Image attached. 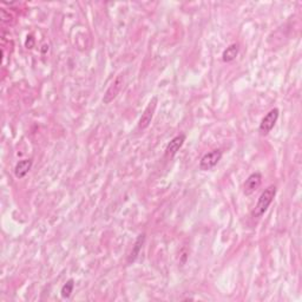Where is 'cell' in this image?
Returning <instances> with one entry per match:
<instances>
[{
    "instance_id": "1",
    "label": "cell",
    "mask_w": 302,
    "mask_h": 302,
    "mask_svg": "<svg viewBox=\"0 0 302 302\" xmlns=\"http://www.w3.org/2000/svg\"><path fill=\"white\" fill-rule=\"evenodd\" d=\"M277 191L278 190L275 186H269L267 189L262 191V194L260 195L258 200V203H256L255 208L252 212V216L254 217V219H259V217L265 215V213L267 212L269 206L273 203L275 196H277Z\"/></svg>"
},
{
    "instance_id": "2",
    "label": "cell",
    "mask_w": 302,
    "mask_h": 302,
    "mask_svg": "<svg viewBox=\"0 0 302 302\" xmlns=\"http://www.w3.org/2000/svg\"><path fill=\"white\" fill-rule=\"evenodd\" d=\"M279 116H280V110L278 108L272 109L267 115H266L264 118H262L261 123H260L259 126V131L262 136H267L269 132L274 129L275 124H277Z\"/></svg>"
},
{
    "instance_id": "3",
    "label": "cell",
    "mask_w": 302,
    "mask_h": 302,
    "mask_svg": "<svg viewBox=\"0 0 302 302\" xmlns=\"http://www.w3.org/2000/svg\"><path fill=\"white\" fill-rule=\"evenodd\" d=\"M222 155H223V152H222V150H220V149H215V150L207 152V154L204 155L200 161L199 167L201 170L208 171V170H210V169L215 168L216 165L219 164L221 158H222Z\"/></svg>"
},
{
    "instance_id": "4",
    "label": "cell",
    "mask_w": 302,
    "mask_h": 302,
    "mask_svg": "<svg viewBox=\"0 0 302 302\" xmlns=\"http://www.w3.org/2000/svg\"><path fill=\"white\" fill-rule=\"evenodd\" d=\"M156 106H157V97H154V98L150 100V103L148 104V106L145 108L144 111H143L141 118H139V122H138L139 129L144 130L150 125L152 118H154Z\"/></svg>"
},
{
    "instance_id": "5",
    "label": "cell",
    "mask_w": 302,
    "mask_h": 302,
    "mask_svg": "<svg viewBox=\"0 0 302 302\" xmlns=\"http://www.w3.org/2000/svg\"><path fill=\"white\" fill-rule=\"evenodd\" d=\"M262 183V175L260 173H253L249 175V177L247 178L245 184H243V194L246 196H251L255 193L256 190L261 187Z\"/></svg>"
},
{
    "instance_id": "6",
    "label": "cell",
    "mask_w": 302,
    "mask_h": 302,
    "mask_svg": "<svg viewBox=\"0 0 302 302\" xmlns=\"http://www.w3.org/2000/svg\"><path fill=\"white\" fill-rule=\"evenodd\" d=\"M184 142H186V135L184 134L177 135L176 137H174L173 139H171V141L168 143L167 148H165V152H164L165 157L169 158V160L174 158L175 156H176L177 152L180 151V149L183 147Z\"/></svg>"
},
{
    "instance_id": "7",
    "label": "cell",
    "mask_w": 302,
    "mask_h": 302,
    "mask_svg": "<svg viewBox=\"0 0 302 302\" xmlns=\"http://www.w3.org/2000/svg\"><path fill=\"white\" fill-rule=\"evenodd\" d=\"M122 84H123V78L122 76H118L116 78V80L113 82L111 85L109 86V89L106 90L105 95H104V98H103V102L105 104H109L111 103L113 99L116 98L117 95L119 93V91H121L122 89Z\"/></svg>"
},
{
    "instance_id": "8",
    "label": "cell",
    "mask_w": 302,
    "mask_h": 302,
    "mask_svg": "<svg viewBox=\"0 0 302 302\" xmlns=\"http://www.w3.org/2000/svg\"><path fill=\"white\" fill-rule=\"evenodd\" d=\"M32 164H33V162H32L31 158L19 161L18 163L15 164V168H14L15 177L19 178V180H20V178H24L26 175L28 174V171L31 170Z\"/></svg>"
},
{
    "instance_id": "9",
    "label": "cell",
    "mask_w": 302,
    "mask_h": 302,
    "mask_svg": "<svg viewBox=\"0 0 302 302\" xmlns=\"http://www.w3.org/2000/svg\"><path fill=\"white\" fill-rule=\"evenodd\" d=\"M144 242H145V234H141V235H138V238L136 239V241H135L134 247H132V251H131V253H130L129 258H128L129 265L134 264L136 260H137L139 253H141L142 248H143V245H144Z\"/></svg>"
},
{
    "instance_id": "10",
    "label": "cell",
    "mask_w": 302,
    "mask_h": 302,
    "mask_svg": "<svg viewBox=\"0 0 302 302\" xmlns=\"http://www.w3.org/2000/svg\"><path fill=\"white\" fill-rule=\"evenodd\" d=\"M239 51H240V47L238 44L229 45V46L223 51L222 60L225 61V63H230V61H233L236 57H238Z\"/></svg>"
},
{
    "instance_id": "11",
    "label": "cell",
    "mask_w": 302,
    "mask_h": 302,
    "mask_svg": "<svg viewBox=\"0 0 302 302\" xmlns=\"http://www.w3.org/2000/svg\"><path fill=\"white\" fill-rule=\"evenodd\" d=\"M73 288H74V281L72 279H70V280L61 287V291H60L61 297L64 299H69L71 297V294L73 293Z\"/></svg>"
}]
</instances>
